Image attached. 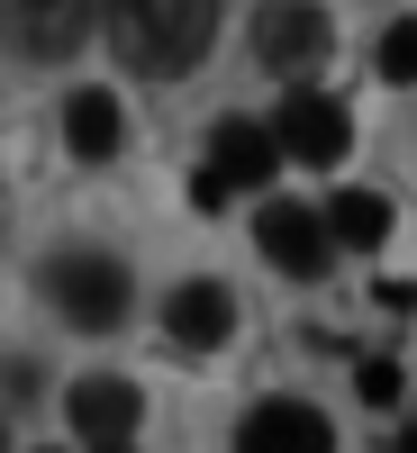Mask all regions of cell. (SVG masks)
<instances>
[{
  "label": "cell",
  "instance_id": "1",
  "mask_svg": "<svg viewBox=\"0 0 417 453\" xmlns=\"http://www.w3.org/2000/svg\"><path fill=\"white\" fill-rule=\"evenodd\" d=\"M109 36H119V55H127L136 73L173 82V73H191V64L209 55L218 0H109Z\"/></svg>",
  "mask_w": 417,
  "mask_h": 453
},
{
  "label": "cell",
  "instance_id": "2",
  "mask_svg": "<svg viewBox=\"0 0 417 453\" xmlns=\"http://www.w3.org/2000/svg\"><path fill=\"white\" fill-rule=\"evenodd\" d=\"M46 299H55V318H64V326L109 335V326H127V309H136V281H127V263H119V254L64 245V254L46 263Z\"/></svg>",
  "mask_w": 417,
  "mask_h": 453
},
{
  "label": "cell",
  "instance_id": "3",
  "mask_svg": "<svg viewBox=\"0 0 417 453\" xmlns=\"http://www.w3.org/2000/svg\"><path fill=\"white\" fill-rule=\"evenodd\" d=\"M254 55L273 73H318L336 55V27H327L318 0H263L254 10Z\"/></svg>",
  "mask_w": 417,
  "mask_h": 453
},
{
  "label": "cell",
  "instance_id": "4",
  "mask_svg": "<svg viewBox=\"0 0 417 453\" xmlns=\"http://www.w3.org/2000/svg\"><path fill=\"white\" fill-rule=\"evenodd\" d=\"M273 145H282V164H345L354 119H345V100H327V91L299 82L282 100V119H273Z\"/></svg>",
  "mask_w": 417,
  "mask_h": 453
},
{
  "label": "cell",
  "instance_id": "5",
  "mask_svg": "<svg viewBox=\"0 0 417 453\" xmlns=\"http://www.w3.org/2000/svg\"><path fill=\"white\" fill-rule=\"evenodd\" d=\"M254 245H263V263H282L290 281H318L327 263H336L327 218H318V209H299V200H263V218H254Z\"/></svg>",
  "mask_w": 417,
  "mask_h": 453
},
{
  "label": "cell",
  "instance_id": "6",
  "mask_svg": "<svg viewBox=\"0 0 417 453\" xmlns=\"http://www.w3.org/2000/svg\"><path fill=\"white\" fill-rule=\"evenodd\" d=\"M0 36L19 55H73L91 36V0H0Z\"/></svg>",
  "mask_w": 417,
  "mask_h": 453
},
{
  "label": "cell",
  "instance_id": "7",
  "mask_svg": "<svg viewBox=\"0 0 417 453\" xmlns=\"http://www.w3.org/2000/svg\"><path fill=\"white\" fill-rule=\"evenodd\" d=\"M236 453H336V426L318 418L309 399H263L254 418L236 426Z\"/></svg>",
  "mask_w": 417,
  "mask_h": 453
},
{
  "label": "cell",
  "instance_id": "8",
  "mask_svg": "<svg viewBox=\"0 0 417 453\" xmlns=\"http://www.w3.org/2000/svg\"><path fill=\"white\" fill-rule=\"evenodd\" d=\"M164 335L173 345H191V354H209V345H227V335H236V290L227 281H181L173 299H164Z\"/></svg>",
  "mask_w": 417,
  "mask_h": 453
},
{
  "label": "cell",
  "instance_id": "9",
  "mask_svg": "<svg viewBox=\"0 0 417 453\" xmlns=\"http://www.w3.org/2000/svg\"><path fill=\"white\" fill-rule=\"evenodd\" d=\"M73 435H82L91 453L100 444H127L136 435V418H145V399H136V381H109V372H91V381H73Z\"/></svg>",
  "mask_w": 417,
  "mask_h": 453
},
{
  "label": "cell",
  "instance_id": "10",
  "mask_svg": "<svg viewBox=\"0 0 417 453\" xmlns=\"http://www.w3.org/2000/svg\"><path fill=\"white\" fill-rule=\"evenodd\" d=\"M209 173L227 181V191H263V181L282 173L273 127H254V119H218V127H209Z\"/></svg>",
  "mask_w": 417,
  "mask_h": 453
},
{
  "label": "cell",
  "instance_id": "11",
  "mask_svg": "<svg viewBox=\"0 0 417 453\" xmlns=\"http://www.w3.org/2000/svg\"><path fill=\"white\" fill-rule=\"evenodd\" d=\"M64 145H73L82 164H109V155L127 145V109L109 100V91H73V100H64Z\"/></svg>",
  "mask_w": 417,
  "mask_h": 453
},
{
  "label": "cell",
  "instance_id": "12",
  "mask_svg": "<svg viewBox=\"0 0 417 453\" xmlns=\"http://www.w3.org/2000/svg\"><path fill=\"white\" fill-rule=\"evenodd\" d=\"M318 218H327V236H336V245H354V254H372V245H382L390 226H399L382 191H336V200H327Z\"/></svg>",
  "mask_w": 417,
  "mask_h": 453
},
{
  "label": "cell",
  "instance_id": "13",
  "mask_svg": "<svg viewBox=\"0 0 417 453\" xmlns=\"http://www.w3.org/2000/svg\"><path fill=\"white\" fill-rule=\"evenodd\" d=\"M372 73H382V82H417V19H390L382 27V46H372Z\"/></svg>",
  "mask_w": 417,
  "mask_h": 453
},
{
  "label": "cell",
  "instance_id": "14",
  "mask_svg": "<svg viewBox=\"0 0 417 453\" xmlns=\"http://www.w3.org/2000/svg\"><path fill=\"white\" fill-rule=\"evenodd\" d=\"M354 390H363L372 408H390V399H399V363H363V372H354Z\"/></svg>",
  "mask_w": 417,
  "mask_h": 453
},
{
  "label": "cell",
  "instance_id": "15",
  "mask_svg": "<svg viewBox=\"0 0 417 453\" xmlns=\"http://www.w3.org/2000/svg\"><path fill=\"white\" fill-rule=\"evenodd\" d=\"M390 453H417V426H408V435H399V444H390Z\"/></svg>",
  "mask_w": 417,
  "mask_h": 453
},
{
  "label": "cell",
  "instance_id": "16",
  "mask_svg": "<svg viewBox=\"0 0 417 453\" xmlns=\"http://www.w3.org/2000/svg\"><path fill=\"white\" fill-rule=\"evenodd\" d=\"M100 453H136V444H100Z\"/></svg>",
  "mask_w": 417,
  "mask_h": 453
},
{
  "label": "cell",
  "instance_id": "17",
  "mask_svg": "<svg viewBox=\"0 0 417 453\" xmlns=\"http://www.w3.org/2000/svg\"><path fill=\"white\" fill-rule=\"evenodd\" d=\"M0 453H10V435H0Z\"/></svg>",
  "mask_w": 417,
  "mask_h": 453
}]
</instances>
